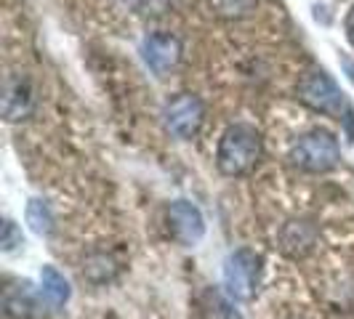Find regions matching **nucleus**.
<instances>
[{
	"label": "nucleus",
	"mask_w": 354,
	"mask_h": 319,
	"mask_svg": "<svg viewBox=\"0 0 354 319\" xmlns=\"http://www.w3.org/2000/svg\"><path fill=\"white\" fill-rule=\"evenodd\" d=\"M259 157H261V136L253 125L237 123L224 130L216 149V165L224 176H245L256 168Z\"/></svg>",
	"instance_id": "1"
},
{
	"label": "nucleus",
	"mask_w": 354,
	"mask_h": 319,
	"mask_svg": "<svg viewBox=\"0 0 354 319\" xmlns=\"http://www.w3.org/2000/svg\"><path fill=\"white\" fill-rule=\"evenodd\" d=\"M338 160H341V146L328 130H312L290 149V162L309 173H325L336 168Z\"/></svg>",
	"instance_id": "2"
},
{
	"label": "nucleus",
	"mask_w": 354,
	"mask_h": 319,
	"mask_svg": "<svg viewBox=\"0 0 354 319\" xmlns=\"http://www.w3.org/2000/svg\"><path fill=\"white\" fill-rule=\"evenodd\" d=\"M301 102L306 106H312L315 112H322V115L336 117V120L352 117V109H349V104H346V99H344L341 88H338L325 72H312V75L304 80Z\"/></svg>",
	"instance_id": "3"
},
{
	"label": "nucleus",
	"mask_w": 354,
	"mask_h": 319,
	"mask_svg": "<svg viewBox=\"0 0 354 319\" xmlns=\"http://www.w3.org/2000/svg\"><path fill=\"white\" fill-rule=\"evenodd\" d=\"M261 258L253 250H234L224 261V290L232 301H250L259 282Z\"/></svg>",
	"instance_id": "4"
},
{
	"label": "nucleus",
	"mask_w": 354,
	"mask_h": 319,
	"mask_svg": "<svg viewBox=\"0 0 354 319\" xmlns=\"http://www.w3.org/2000/svg\"><path fill=\"white\" fill-rule=\"evenodd\" d=\"M203 102L192 93H181L171 104L165 106V125L178 139H192L203 125Z\"/></svg>",
	"instance_id": "5"
},
{
	"label": "nucleus",
	"mask_w": 354,
	"mask_h": 319,
	"mask_svg": "<svg viewBox=\"0 0 354 319\" xmlns=\"http://www.w3.org/2000/svg\"><path fill=\"white\" fill-rule=\"evenodd\" d=\"M142 56L147 61V67L155 72V75H168L178 64V56H181V46L174 35L168 32H155V35L144 37L142 43Z\"/></svg>",
	"instance_id": "6"
},
{
	"label": "nucleus",
	"mask_w": 354,
	"mask_h": 319,
	"mask_svg": "<svg viewBox=\"0 0 354 319\" xmlns=\"http://www.w3.org/2000/svg\"><path fill=\"white\" fill-rule=\"evenodd\" d=\"M168 218H171V229L176 234L178 242L184 245H197L205 234V218L197 205H192L189 200H176L168 211Z\"/></svg>",
	"instance_id": "7"
},
{
	"label": "nucleus",
	"mask_w": 354,
	"mask_h": 319,
	"mask_svg": "<svg viewBox=\"0 0 354 319\" xmlns=\"http://www.w3.org/2000/svg\"><path fill=\"white\" fill-rule=\"evenodd\" d=\"M6 311L8 317H17V319H40L46 317L40 311V296H35L30 290V284H17L6 293Z\"/></svg>",
	"instance_id": "8"
},
{
	"label": "nucleus",
	"mask_w": 354,
	"mask_h": 319,
	"mask_svg": "<svg viewBox=\"0 0 354 319\" xmlns=\"http://www.w3.org/2000/svg\"><path fill=\"white\" fill-rule=\"evenodd\" d=\"M32 106V90L24 80H8L6 96H3V112L8 120H19L30 112Z\"/></svg>",
	"instance_id": "9"
},
{
	"label": "nucleus",
	"mask_w": 354,
	"mask_h": 319,
	"mask_svg": "<svg viewBox=\"0 0 354 319\" xmlns=\"http://www.w3.org/2000/svg\"><path fill=\"white\" fill-rule=\"evenodd\" d=\"M200 314H203V319H243L230 296H224L213 287L200 296Z\"/></svg>",
	"instance_id": "10"
},
{
	"label": "nucleus",
	"mask_w": 354,
	"mask_h": 319,
	"mask_svg": "<svg viewBox=\"0 0 354 319\" xmlns=\"http://www.w3.org/2000/svg\"><path fill=\"white\" fill-rule=\"evenodd\" d=\"M40 284H43V298L51 306H64L70 301V282L64 280V274H59L53 266H46L40 274Z\"/></svg>",
	"instance_id": "11"
},
{
	"label": "nucleus",
	"mask_w": 354,
	"mask_h": 319,
	"mask_svg": "<svg viewBox=\"0 0 354 319\" xmlns=\"http://www.w3.org/2000/svg\"><path fill=\"white\" fill-rule=\"evenodd\" d=\"M312 242H315V229H312L309 224L293 221V224L285 226V231H283L285 250H290V253H304Z\"/></svg>",
	"instance_id": "12"
},
{
	"label": "nucleus",
	"mask_w": 354,
	"mask_h": 319,
	"mask_svg": "<svg viewBox=\"0 0 354 319\" xmlns=\"http://www.w3.org/2000/svg\"><path fill=\"white\" fill-rule=\"evenodd\" d=\"M27 224H30V229L35 231V234H40V237L51 234V229H53L51 208H48L43 200H30V205H27Z\"/></svg>",
	"instance_id": "13"
},
{
	"label": "nucleus",
	"mask_w": 354,
	"mask_h": 319,
	"mask_svg": "<svg viewBox=\"0 0 354 319\" xmlns=\"http://www.w3.org/2000/svg\"><path fill=\"white\" fill-rule=\"evenodd\" d=\"M259 0H211V8L221 19H245L256 11Z\"/></svg>",
	"instance_id": "14"
},
{
	"label": "nucleus",
	"mask_w": 354,
	"mask_h": 319,
	"mask_svg": "<svg viewBox=\"0 0 354 319\" xmlns=\"http://www.w3.org/2000/svg\"><path fill=\"white\" fill-rule=\"evenodd\" d=\"M17 245H21V234L17 231V224H14V221H6V226H3V250L11 253Z\"/></svg>",
	"instance_id": "15"
},
{
	"label": "nucleus",
	"mask_w": 354,
	"mask_h": 319,
	"mask_svg": "<svg viewBox=\"0 0 354 319\" xmlns=\"http://www.w3.org/2000/svg\"><path fill=\"white\" fill-rule=\"evenodd\" d=\"M344 30H346V40L354 46V8L346 14V21H344Z\"/></svg>",
	"instance_id": "16"
}]
</instances>
